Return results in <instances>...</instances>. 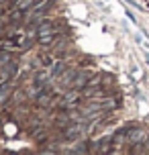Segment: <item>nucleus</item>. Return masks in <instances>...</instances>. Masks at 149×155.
Instances as JSON below:
<instances>
[{"mask_svg": "<svg viewBox=\"0 0 149 155\" xmlns=\"http://www.w3.org/2000/svg\"><path fill=\"white\" fill-rule=\"evenodd\" d=\"M35 35H37V41H39L41 45H51L53 39H55V29H53L51 23H41L37 27Z\"/></svg>", "mask_w": 149, "mask_h": 155, "instance_id": "1", "label": "nucleus"}, {"mask_svg": "<svg viewBox=\"0 0 149 155\" xmlns=\"http://www.w3.org/2000/svg\"><path fill=\"white\" fill-rule=\"evenodd\" d=\"M147 137H149L147 129H129V143L131 145H141Z\"/></svg>", "mask_w": 149, "mask_h": 155, "instance_id": "2", "label": "nucleus"}, {"mask_svg": "<svg viewBox=\"0 0 149 155\" xmlns=\"http://www.w3.org/2000/svg\"><path fill=\"white\" fill-rule=\"evenodd\" d=\"M112 143H114V135H108V137H104V139L98 143V151H100V153H110V151H112V147H110Z\"/></svg>", "mask_w": 149, "mask_h": 155, "instance_id": "3", "label": "nucleus"}, {"mask_svg": "<svg viewBox=\"0 0 149 155\" xmlns=\"http://www.w3.org/2000/svg\"><path fill=\"white\" fill-rule=\"evenodd\" d=\"M76 74H78L76 70H68L65 74H61L59 76V86H71L74 80H76Z\"/></svg>", "mask_w": 149, "mask_h": 155, "instance_id": "4", "label": "nucleus"}, {"mask_svg": "<svg viewBox=\"0 0 149 155\" xmlns=\"http://www.w3.org/2000/svg\"><path fill=\"white\" fill-rule=\"evenodd\" d=\"M90 84V76L88 74H84V71H80V74H76V80H74V88H86V86Z\"/></svg>", "mask_w": 149, "mask_h": 155, "instance_id": "5", "label": "nucleus"}, {"mask_svg": "<svg viewBox=\"0 0 149 155\" xmlns=\"http://www.w3.org/2000/svg\"><path fill=\"white\" fill-rule=\"evenodd\" d=\"M33 4H35V0H15V4H12V8L15 10H27V8H31Z\"/></svg>", "mask_w": 149, "mask_h": 155, "instance_id": "6", "label": "nucleus"}, {"mask_svg": "<svg viewBox=\"0 0 149 155\" xmlns=\"http://www.w3.org/2000/svg\"><path fill=\"white\" fill-rule=\"evenodd\" d=\"M8 92H10V84H4L0 88V102H4L8 98Z\"/></svg>", "mask_w": 149, "mask_h": 155, "instance_id": "7", "label": "nucleus"}, {"mask_svg": "<svg viewBox=\"0 0 149 155\" xmlns=\"http://www.w3.org/2000/svg\"><path fill=\"white\" fill-rule=\"evenodd\" d=\"M145 59H147V61H149V53H145Z\"/></svg>", "mask_w": 149, "mask_h": 155, "instance_id": "8", "label": "nucleus"}]
</instances>
